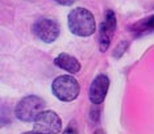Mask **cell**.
I'll return each mask as SVG.
<instances>
[{"instance_id":"277c9868","label":"cell","mask_w":154,"mask_h":134,"mask_svg":"<svg viewBox=\"0 0 154 134\" xmlns=\"http://www.w3.org/2000/svg\"><path fill=\"white\" fill-rule=\"evenodd\" d=\"M61 128V117L53 111H42L36 117L33 124V130L38 134H58Z\"/></svg>"},{"instance_id":"7c38bea8","label":"cell","mask_w":154,"mask_h":134,"mask_svg":"<svg viewBox=\"0 0 154 134\" xmlns=\"http://www.w3.org/2000/svg\"><path fill=\"white\" fill-rule=\"evenodd\" d=\"M94 134H106V132H104L103 129H97V130H95V133Z\"/></svg>"},{"instance_id":"52a82bcc","label":"cell","mask_w":154,"mask_h":134,"mask_svg":"<svg viewBox=\"0 0 154 134\" xmlns=\"http://www.w3.org/2000/svg\"><path fill=\"white\" fill-rule=\"evenodd\" d=\"M108 88H109V79L107 75H97L95 79L92 80L88 90V97L90 101L95 105H99L104 101V99L107 96Z\"/></svg>"},{"instance_id":"7a4b0ae2","label":"cell","mask_w":154,"mask_h":134,"mask_svg":"<svg viewBox=\"0 0 154 134\" xmlns=\"http://www.w3.org/2000/svg\"><path fill=\"white\" fill-rule=\"evenodd\" d=\"M79 83L71 75H61L55 78L51 84L53 95L61 101H72L79 95Z\"/></svg>"},{"instance_id":"5b68a950","label":"cell","mask_w":154,"mask_h":134,"mask_svg":"<svg viewBox=\"0 0 154 134\" xmlns=\"http://www.w3.org/2000/svg\"><path fill=\"white\" fill-rule=\"evenodd\" d=\"M32 30L38 40H41L45 44H51L58 38L61 28H59V24L55 20L44 17V19L37 20L33 24Z\"/></svg>"},{"instance_id":"8992f818","label":"cell","mask_w":154,"mask_h":134,"mask_svg":"<svg viewBox=\"0 0 154 134\" xmlns=\"http://www.w3.org/2000/svg\"><path fill=\"white\" fill-rule=\"evenodd\" d=\"M117 28L116 23V16H115L113 11L108 9L106 12V17L104 21L100 24V30H99V47L100 51H107V49L109 47L111 38L115 34V30Z\"/></svg>"},{"instance_id":"8fae6325","label":"cell","mask_w":154,"mask_h":134,"mask_svg":"<svg viewBox=\"0 0 154 134\" xmlns=\"http://www.w3.org/2000/svg\"><path fill=\"white\" fill-rule=\"evenodd\" d=\"M54 2L58 3V4H61V5H71L75 0H54Z\"/></svg>"},{"instance_id":"6da1fadb","label":"cell","mask_w":154,"mask_h":134,"mask_svg":"<svg viewBox=\"0 0 154 134\" xmlns=\"http://www.w3.org/2000/svg\"><path fill=\"white\" fill-rule=\"evenodd\" d=\"M69 29L72 34L79 37H88L92 36L96 30L95 17L86 8H74L69 13Z\"/></svg>"},{"instance_id":"30bf717a","label":"cell","mask_w":154,"mask_h":134,"mask_svg":"<svg viewBox=\"0 0 154 134\" xmlns=\"http://www.w3.org/2000/svg\"><path fill=\"white\" fill-rule=\"evenodd\" d=\"M62 134H78V129H76L75 122H70L69 126L63 130V133Z\"/></svg>"},{"instance_id":"9c48e42d","label":"cell","mask_w":154,"mask_h":134,"mask_svg":"<svg viewBox=\"0 0 154 134\" xmlns=\"http://www.w3.org/2000/svg\"><path fill=\"white\" fill-rule=\"evenodd\" d=\"M148 29H154V16L146 17L145 20L138 21V23L133 26V30L143 32V30H148Z\"/></svg>"},{"instance_id":"3957f363","label":"cell","mask_w":154,"mask_h":134,"mask_svg":"<svg viewBox=\"0 0 154 134\" xmlns=\"http://www.w3.org/2000/svg\"><path fill=\"white\" fill-rule=\"evenodd\" d=\"M45 108V101L41 97L34 96V95H29V96L21 99L17 103L15 108V114L19 120L24 122L34 121L36 117Z\"/></svg>"},{"instance_id":"4fadbf2b","label":"cell","mask_w":154,"mask_h":134,"mask_svg":"<svg viewBox=\"0 0 154 134\" xmlns=\"http://www.w3.org/2000/svg\"><path fill=\"white\" fill-rule=\"evenodd\" d=\"M24 134H38V133H36V132L33 130V132H26V133H24Z\"/></svg>"},{"instance_id":"ba28073f","label":"cell","mask_w":154,"mask_h":134,"mask_svg":"<svg viewBox=\"0 0 154 134\" xmlns=\"http://www.w3.org/2000/svg\"><path fill=\"white\" fill-rule=\"evenodd\" d=\"M54 65L70 74H76L80 70V63L78 59L70 54H66V53H62L58 57H55Z\"/></svg>"}]
</instances>
